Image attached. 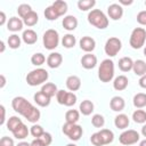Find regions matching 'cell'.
I'll list each match as a JSON object with an SVG mask.
<instances>
[{
  "label": "cell",
  "mask_w": 146,
  "mask_h": 146,
  "mask_svg": "<svg viewBox=\"0 0 146 146\" xmlns=\"http://www.w3.org/2000/svg\"><path fill=\"white\" fill-rule=\"evenodd\" d=\"M11 107L16 113L21 114L29 122H31L33 124L40 120V116H41L40 111L35 106H33L26 98H24L22 96H17V97L13 98Z\"/></svg>",
  "instance_id": "obj_1"
},
{
  "label": "cell",
  "mask_w": 146,
  "mask_h": 146,
  "mask_svg": "<svg viewBox=\"0 0 146 146\" xmlns=\"http://www.w3.org/2000/svg\"><path fill=\"white\" fill-rule=\"evenodd\" d=\"M6 24V14L3 11H0V25H5Z\"/></svg>",
  "instance_id": "obj_51"
},
{
  "label": "cell",
  "mask_w": 146,
  "mask_h": 146,
  "mask_svg": "<svg viewBox=\"0 0 146 146\" xmlns=\"http://www.w3.org/2000/svg\"><path fill=\"white\" fill-rule=\"evenodd\" d=\"M22 40L26 44H34L38 41V34H36L35 31H33L31 29H27V30L23 31Z\"/></svg>",
  "instance_id": "obj_19"
},
{
  "label": "cell",
  "mask_w": 146,
  "mask_h": 146,
  "mask_svg": "<svg viewBox=\"0 0 146 146\" xmlns=\"http://www.w3.org/2000/svg\"><path fill=\"white\" fill-rule=\"evenodd\" d=\"M33 99H34L35 104L39 105L40 107H47V106H49V104H50V99H51V98L48 97L47 95H44V94L40 90V91H38V92L34 94Z\"/></svg>",
  "instance_id": "obj_20"
},
{
  "label": "cell",
  "mask_w": 146,
  "mask_h": 146,
  "mask_svg": "<svg viewBox=\"0 0 146 146\" xmlns=\"http://www.w3.org/2000/svg\"><path fill=\"white\" fill-rule=\"evenodd\" d=\"M141 135L146 137V123H144V125L141 127Z\"/></svg>",
  "instance_id": "obj_56"
},
{
  "label": "cell",
  "mask_w": 146,
  "mask_h": 146,
  "mask_svg": "<svg viewBox=\"0 0 146 146\" xmlns=\"http://www.w3.org/2000/svg\"><path fill=\"white\" fill-rule=\"evenodd\" d=\"M80 120V112L76 110H68L65 113V121L67 123H78Z\"/></svg>",
  "instance_id": "obj_30"
},
{
  "label": "cell",
  "mask_w": 146,
  "mask_h": 146,
  "mask_svg": "<svg viewBox=\"0 0 146 146\" xmlns=\"http://www.w3.org/2000/svg\"><path fill=\"white\" fill-rule=\"evenodd\" d=\"M0 146H15L14 144V139L8 137V136H3L0 139Z\"/></svg>",
  "instance_id": "obj_45"
},
{
  "label": "cell",
  "mask_w": 146,
  "mask_h": 146,
  "mask_svg": "<svg viewBox=\"0 0 146 146\" xmlns=\"http://www.w3.org/2000/svg\"><path fill=\"white\" fill-rule=\"evenodd\" d=\"M23 123V121H22V119H19L18 116H10L9 119H8V121H7V129L9 130V131H14L19 124H22Z\"/></svg>",
  "instance_id": "obj_36"
},
{
  "label": "cell",
  "mask_w": 146,
  "mask_h": 146,
  "mask_svg": "<svg viewBox=\"0 0 146 146\" xmlns=\"http://www.w3.org/2000/svg\"><path fill=\"white\" fill-rule=\"evenodd\" d=\"M139 146H146V138L139 143Z\"/></svg>",
  "instance_id": "obj_57"
},
{
  "label": "cell",
  "mask_w": 146,
  "mask_h": 146,
  "mask_svg": "<svg viewBox=\"0 0 146 146\" xmlns=\"http://www.w3.org/2000/svg\"><path fill=\"white\" fill-rule=\"evenodd\" d=\"M62 25L66 31H74L78 27V19L73 15H67L63 18Z\"/></svg>",
  "instance_id": "obj_18"
},
{
  "label": "cell",
  "mask_w": 146,
  "mask_h": 146,
  "mask_svg": "<svg viewBox=\"0 0 146 146\" xmlns=\"http://www.w3.org/2000/svg\"><path fill=\"white\" fill-rule=\"evenodd\" d=\"M144 55H145V56H146V47H145V48H144Z\"/></svg>",
  "instance_id": "obj_59"
},
{
  "label": "cell",
  "mask_w": 146,
  "mask_h": 146,
  "mask_svg": "<svg viewBox=\"0 0 146 146\" xmlns=\"http://www.w3.org/2000/svg\"><path fill=\"white\" fill-rule=\"evenodd\" d=\"M138 83H139V86H140L141 88L146 89V74L139 78V81H138Z\"/></svg>",
  "instance_id": "obj_50"
},
{
  "label": "cell",
  "mask_w": 146,
  "mask_h": 146,
  "mask_svg": "<svg viewBox=\"0 0 146 146\" xmlns=\"http://www.w3.org/2000/svg\"><path fill=\"white\" fill-rule=\"evenodd\" d=\"M137 22L140 25L146 26V10H141L137 14Z\"/></svg>",
  "instance_id": "obj_46"
},
{
  "label": "cell",
  "mask_w": 146,
  "mask_h": 146,
  "mask_svg": "<svg viewBox=\"0 0 146 146\" xmlns=\"http://www.w3.org/2000/svg\"><path fill=\"white\" fill-rule=\"evenodd\" d=\"M132 71L136 75L138 76H143L146 74V63L143 59H137L133 62V67Z\"/></svg>",
  "instance_id": "obj_24"
},
{
  "label": "cell",
  "mask_w": 146,
  "mask_h": 146,
  "mask_svg": "<svg viewBox=\"0 0 146 146\" xmlns=\"http://www.w3.org/2000/svg\"><path fill=\"white\" fill-rule=\"evenodd\" d=\"M87 18H88V22L91 25H94L95 27H97L99 30H104L108 26V18L100 9L90 10Z\"/></svg>",
  "instance_id": "obj_4"
},
{
  "label": "cell",
  "mask_w": 146,
  "mask_h": 146,
  "mask_svg": "<svg viewBox=\"0 0 146 146\" xmlns=\"http://www.w3.org/2000/svg\"><path fill=\"white\" fill-rule=\"evenodd\" d=\"M66 146H76V145H75V144H67Z\"/></svg>",
  "instance_id": "obj_58"
},
{
  "label": "cell",
  "mask_w": 146,
  "mask_h": 146,
  "mask_svg": "<svg viewBox=\"0 0 146 146\" xmlns=\"http://www.w3.org/2000/svg\"><path fill=\"white\" fill-rule=\"evenodd\" d=\"M81 65H82V67L86 68V70H92V68H95L96 65H97V57H96L92 52L86 54V55H83L82 58H81Z\"/></svg>",
  "instance_id": "obj_12"
},
{
  "label": "cell",
  "mask_w": 146,
  "mask_h": 146,
  "mask_svg": "<svg viewBox=\"0 0 146 146\" xmlns=\"http://www.w3.org/2000/svg\"><path fill=\"white\" fill-rule=\"evenodd\" d=\"M79 44H80L81 50H83L87 54L92 52L95 50V48H96V41H95V39L91 38V36H88V35L82 36L80 39V41H79Z\"/></svg>",
  "instance_id": "obj_10"
},
{
  "label": "cell",
  "mask_w": 146,
  "mask_h": 146,
  "mask_svg": "<svg viewBox=\"0 0 146 146\" xmlns=\"http://www.w3.org/2000/svg\"><path fill=\"white\" fill-rule=\"evenodd\" d=\"M107 15L113 21H119L123 16V8L119 3H112L107 7Z\"/></svg>",
  "instance_id": "obj_11"
},
{
  "label": "cell",
  "mask_w": 146,
  "mask_h": 146,
  "mask_svg": "<svg viewBox=\"0 0 146 146\" xmlns=\"http://www.w3.org/2000/svg\"><path fill=\"white\" fill-rule=\"evenodd\" d=\"M44 17L48 19V21H56L58 17H59V15H58V13L56 11V9L52 7V6H49V7H47L46 9H44Z\"/></svg>",
  "instance_id": "obj_38"
},
{
  "label": "cell",
  "mask_w": 146,
  "mask_h": 146,
  "mask_svg": "<svg viewBox=\"0 0 146 146\" xmlns=\"http://www.w3.org/2000/svg\"><path fill=\"white\" fill-rule=\"evenodd\" d=\"M0 110H1V124H5V122H6V110H5V106L3 105H1L0 106Z\"/></svg>",
  "instance_id": "obj_49"
},
{
  "label": "cell",
  "mask_w": 146,
  "mask_h": 146,
  "mask_svg": "<svg viewBox=\"0 0 146 146\" xmlns=\"http://www.w3.org/2000/svg\"><path fill=\"white\" fill-rule=\"evenodd\" d=\"M38 21H39V16H38V14H36L34 10H32L31 13H29V14L23 18L24 25H26V26H29V27L34 26V25L38 23Z\"/></svg>",
  "instance_id": "obj_28"
},
{
  "label": "cell",
  "mask_w": 146,
  "mask_h": 146,
  "mask_svg": "<svg viewBox=\"0 0 146 146\" xmlns=\"http://www.w3.org/2000/svg\"><path fill=\"white\" fill-rule=\"evenodd\" d=\"M66 95H67V91H65V90H58V92H57V95H56L57 103L60 104V105H64Z\"/></svg>",
  "instance_id": "obj_44"
},
{
  "label": "cell",
  "mask_w": 146,
  "mask_h": 146,
  "mask_svg": "<svg viewBox=\"0 0 146 146\" xmlns=\"http://www.w3.org/2000/svg\"><path fill=\"white\" fill-rule=\"evenodd\" d=\"M44 62H47V58H46V56L42 52H35L31 57V63L34 66H41Z\"/></svg>",
  "instance_id": "obj_37"
},
{
  "label": "cell",
  "mask_w": 146,
  "mask_h": 146,
  "mask_svg": "<svg viewBox=\"0 0 146 146\" xmlns=\"http://www.w3.org/2000/svg\"><path fill=\"white\" fill-rule=\"evenodd\" d=\"M51 6L56 9V11L58 13L59 17H60V16H64V15L67 13V3H66L65 1L58 0V1H55Z\"/></svg>",
  "instance_id": "obj_35"
},
{
  "label": "cell",
  "mask_w": 146,
  "mask_h": 146,
  "mask_svg": "<svg viewBox=\"0 0 146 146\" xmlns=\"http://www.w3.org/2000/svg\"><path fill=\"white\" fill-rule=\"evenodd\" d=\"M40 139L43 141V144H44L46 146H49V145L52 143V136H51L49 132H46V131H44V133L40 137Z\"/></svg>",
  "instance_id": "obj_47"
},
{
  "label": "cell",
  "mask_w": 146,
  "mask_h": 146,
  "mask_svg": "<svg viewBox=\"0 0 146 146\" xmlns=\"http://www.w3.org/2000/svg\"><path fill=\"white\" fill-rule=\"evenodd\" d=\"M31 146H46V145L43 144V141L40 138H34L31 141Z\"/></svg>",
  "instance_id": "obj_48"
},
{
  "label": "cell",
  "mask_w": 146,
  "mask_h": 146,
  "mask_svg": "<svg viewBox=\"0 0 146 146\" xmlns=\"http://www.w3.org/2000/svg\"><path fill=\"white\" fill-rule=\"evenodd\" d=\"M62 130H63V133L65 136H67L73 141H78L83 135V129L78 123H67V122H65Z\"/></svg>",
  "instance_id": "obj_7"
},
{
  "label": "cell",
  "mask_w": 146,
  "mask_h": 146,
  "mask_svg": "<svg viewBox=\"0 0 146 146\" xmlns=\"http://www.w3.org/2000/svg\"><path fill=\"white\" fill-rule=\"evenodd\" d=\"M0 80H1L0 88H3V87H5V84H6V78H5V75H3V74H1V75H0Z\"/></svg>",
  "instance_id": "obj_53"
},
{
  "label": "cell",
  "mask_w": 146,
  "mask_h": 146,
  "mask_svg": "<svg viewBox=\"0 0 146 146\" xmlns=\"http://www.w3.org/2000/svg\"><path fill=\"white\" fill-rule=\"evenodd\" d=\"M90 141H91V144H92L94 146H104L103 140H102L100 135H99L98 131L91 135V137H90Z\"/></svg>",
  "instance_id": "obj_43"
},
{
  "label": "cell",
  "mask_w": 146,
  "mask_h": 146,
  "mask_svg": "<svg viewBox=\"0 0 146 146\" xmlns=\"http://www.w3.org/2000/svg\"><path fill=\"white\" fill-rule=\"evenodd\" d=\"M96 5L95 0H79L78 1V8L81 11H87V10H92L94 6Z\"/></svg>",
  "instance_id": "obj_34"
},
{
  "label": "cell",
  "mask_w": 146,
  "mask_h": 146,
  "mask_svg": "<svg viewBox=\"0 0 146 146\" xmlns=\"http://www.w3.org/2000/svg\"><path fill=\"white\" fill-rule=\"evenodd\" d=\"M133 67V60L130 57H122L119 59V68L122 72H129Z\"/></svg>",
  "instance_id": "obj_26"
},
{
  "label": "cell",
  "mask_w": 146,
  "mask_h": 146,
  "mask_svg": "<svg viewBox=\"0 0 146 146\" xmlns=\"http://www.w3.org/2000/svg\"><path fill=\"white\" fill-rule=\"evenodd\" d=\"M124 106H125V102H124V99L121 96H114L110 100V107L114 112H121V111H123L124 110Z\"/></svg>",
  "instance_id": "obj_16"
},
{
  "label": "cell",
  "mask_w": 146,
  "mask_h": 146,
  "mask_svg": "<svg viewBox=\"0 0 146 146\" xmlns=\"http://www.w3.org/2000/svg\"><path fill=\"white\" fill-rule=\"evenodd\" d=\"M76 95L72 91H67V95H66V98H65V103H64V106H73L75 103H76Z\"/></svg>",
  "instance_id": "obj_42"
},
{
  "label": "cell",
  "mask_w": 146,
  "mask_h": 146,
  "mask_svg": "<svg viewBox=\"0 0 146 146\" xmlns=\"http://www.w3.org/2000/svg\"><path fill=\"white\" fill-rule=\"evenodd\" d=\"M11 133L14 135V137H15L16 139H21V140H23V139H25V138L29 136L30 130H29V128H27L24 123H22V124H19V125H18Z\"/></svg>",
  "instance_id": "obj_23"
},
{
  "label": "cell",
  "mask_w": 146,
  "mask_h": 146,
  "mask_svg": "<svg viewBox=\"0 0 146 146\" xmlns=\"http://www.w3.org/2000/svg\"><path fill=\"white\" fill-rule=\"evenodd\" d=\"M98 132L100 135V138H102L104 145H108L114 140V133H113L112 130H110V129H100Z\"/></svg>",
  "instance_id": "obj_27"
},
{
  "label": "cell",
  "mask_w": 146,
  "mask_h": 146,
  "mask_svg": "<svg viewBox=\"0 0 146 146\" xmlns=\"http://www.w3.org/2000/svg\"><path fill=\"white\" fill-rule=\"evenodd\" d=\"M132 103H133V106L137 107V108H143L146 106V94L144 92H138L133 96V99H132Z\"/></svg>",
  "instance_id": "obj_29"
},
{
  "label": "cell",
  "mask_w": 146,
  "mask_h": 146,
  "mask_svg": "<svg viewBox=\"0 0 146 146\" xmlns=\"http://www.w3.org/2000/svg\"><path fill=\"white\" fill-rule=\"evenodd\" d=\"M41 91H42L44 95H47L48 97L51 98V97H54V96L57 95L58 89H57V86H56L55 83H52V82H47V83H44V84L42 86Z\"/></svg>",
  "instance_id": "obj_25"
},
{
  "label": "cell",
  "mask_w": 146,
  "mask_h": 146,
  "mask_svg": "<svg viewBox=\"0 0 146 146\" xmlns=\"http://www.w3.org/2000/svg\"><path fill=\"white\" fill-rule=\"evenodd\" d=\"M132 2H133L132 0H129V1L120 0V1H119V5H121V6H122V5H123V6H129V5H132Z\"/></svg>",
  "instance_id": "obj_52"
},
{
  "label": "cell",
  "mask_w": 146,
  "mask_h": 146,
  "mask_svg": "<svg viewBox=\"0 0 146 146\" xmlns=\"http://www.w3.org/2000/svg\"><path fill=\"white\" fill-rule=\"evenodd\" d=\"M122 48V42L119 38L116 36H112L110 39L106 40L105 42V46H104V50H105V54L108 56V57H114L116 56L120 50Z\"/></svg>",
  "instance_id": "obj_8"
},
{
  "label": "cell",
  "mask_w": 146,
  "mask_h": 146,
  "mask_svg": "<svg viewBox=\"0 0 146 146\" xmlns=\"http://www.w3.org/2000/svg\"><path fill=\"white\" fill-rule=\"evenodd\" d=\"M114 124L117 129H121V130H125L129 124H130V120L128 117L127 114H123V113H120L115 116L114 119Z\"/></svg>",
  "instance_id": "obj_17"
},
{
  "label": "cell",
  "mask_w": 146,
  "mask_h": 146,
  "mask_svg": "<svg viewBox=\"0 0 146 146\" xmlns=\"http://www.w3.org/2000/svg\"><path fill=\"white\" fill-rule=\"evenodd\" d=\"M30 133H31L34 138H40V137L44 133V130H43V128H42L40 124H35V123H34V124L31 127Z\"/></svg>",
  "instance_id": "obj_41"
},
{
  "label": "cell",
  "mask_w": 146,
  "mask_h": 146,
  "mask_svg": "<svg viewBox=\"0 0 146 146\" xmlns=\"http://www.w3.org/2000/svg\"><path fill=\"white\" fill-rule=\"evenodd\" d=\"M128 84H129V80L125 75H119L113 81V88L117 91H122V90L127 89Z\"/></svg>",
  "instance_id": "obj_21"
},
{
  "label": "cell",
  "mask_w": 146,
  "mask_h": 146,
  "mask_svg": "<svg viewBox=\"0 0 146 146\" xmlns=\"http://www.w3.org/2000/svg\"><path fill=\"white\" fill-rule=\"evenodd\" d=\"M132 120H133V122L139 123V124L146 123V111H144V110H136L132 113Z\"/></svg>",
  "instance_id": "obj_33"
},
{
  "label": "cell",
  "mask_w": 146,
  "mask_h": 146,
  "mask_svg": "<svg viewBox=\"0 0 146 146\" xmlns=\"http://www.w3.org/2000/svg\"><path fill=\"white\" fill-rule=\"evenodd\" d=\"M75 43H76V39H75V36H74L73 34H71V33H67V34H65V35L62 38V44H63L64 48H67V49L73 48V47L75 46Z\"/></svg>",
  "instance_id": "obj_31"
},
{
  "label": "cell",
  "mask_w": 146,
  "mask_h": 146,
  "mask_svg": "<svg viewBox=\"0 0 146 146\" xmlns=\"http://www.w3.org/2000/svg\"><path fill=\"white\" fill-rule=\"evenodd\" d=\"M16 146H31V143H27V141H21V143H18Z\"/></svg>",
  "instance_id": "obj_54"
},
{
  "label": "cell",
  "mask_w": 146,
  "mask_h": 146,
  "mask_svg": "<svg viewBox=\"0 0 146 146\" xmlns=\"http://www.w3.org/2000/svg\"><path fill=\"white\" fill-rule=\"evenodd\" d=\"M48 78H49L48 71L42 67H38L35 70H32L30 73H27L26 82L31 87H36V86L44 83L48 80Z\"/></svg>",
  "instance_id": "obj_3"
},
{
  "label": "cell",
  "mask_w": 146,
  "mask_h": 146,
  "mask_svg": "<svg viewBox=\"0 0 146 146\" xmlns=\"http://www.w3.org/2000/svg\"><path fill=\"white\" fill-rule=\"evenodd\" d=\"M146 41V30L144 27H136L132 30L129 39V43L133 49H140Z\"/></svg>",
  "instance_id": "obj_5"
},
{
  "label": "cell",
  "mask_w": 146,
  "mask_h": 146,
  "mask_svg": "<svg viewBox=\"0 0 146 146\" xmlns=\"http://www.w3.org/2000/svg\"><path fill=\"white\" fill-rule=\"evenodd\" d=\"M65 83H66V88L70 91H72V92L78 91L81 88V79L78 75H70V76H67Z\"/></svg>",
  "instance_id": "obj_15"
},
{
  "label": "cell",
  "mask_w": 146,
  "mask_h": 146,
  "mask_svg": "<svg viewBox=\"0 0 146 146\" xmlns=\"http://www.w3.org/2000/svg\"><path fill=\"white\" fill-rule=\"evenodd\" d=\"M145 6H146V1H145Z\"/></svg>",
  "instance_id": "obj_60"
},
{
  "label": "cell",
  "mask_w": 146,
  "mask_h": 146,
  "mask_svg": "<svg viewBox=\"0 0 146 146\" xmlns=\"http://www.w3.org/2000/svg\"><path fill=\"white\" fill-rule=\"evenodd\" d=\"M23 26H24V22L22 18H18V17H10L7 22V29L8 31L10 32H18V31H22L23 30Z\"/></svg>",
  "instance_id": "obj_14"
},
{
  "label": "cell",
  "mask_w": 146,
  "mask_h": 146,
  "mask_svg": "<svg viewBox=\"0 0 146 146\" xmlns=\"http://www.w3.org/2000/svg\"><path fill=\"white\" fill-rule=\"evenodd\" d=\"M113 78H114V62L110 58H106L102 60L98 67V79L102 82L107 83L112 81Z\"/></svg>",
  "instance_id": "obj_2"
},
{
  "label": "cell",
  "mask_w": 146,
  "mask_h": 146,
  "mask_svg": "<svg viewBox=\"0 0 146 146\" xmlns=\"http://www.w3.org/2000/svg\"><path fill=\"white\" fill-rule=\"evenodd\" d=\"M32 11V8H31V6L30 5H27V3H22V5H19L18 7H17V13H18V16L23 19L29 13H31Z\"/></svg>",
  "instance_id": "obj_40"
},
{
  "label": "cell",
  "mask_w": 146,
  "mask_h": 146,
  "mask_svg": "<svg viewBox=\"0 0 146 146\" xmlns=\"http://www.w3.org/2000/svg\"><path fill=\"white\" fill-rule=\"evenodd\" d=\"M94 108H95V105L91 100L89 99H84L80 103V106H79V110H80V113H82V115H90L92 112H94Z\"/></svg>",
  "instance_id": "obj_22"
},
{
  "label": "cell",
  "mask_w": 146,
  "mask_h": 146,
  "mask_svg": "<svg viewBox=\"0 0 146 146\" xmlns=\"http://www.w3.org/2000/svg\"><path fill=\"white\" fill-rule=\"evenodd\" d=\"M140 139L139 132L133 130V129H129V130H124L120 136H119V141L124 145V146H130L133 144H137Z\"/></svg>",
  "instance_id": "obj_9"
},
{
  "label": "cell",
  "mask_w": 146,
  "mask_h": 146,
  "mask_svg": "<svg viewBox=\"0 0 146 146\" xmlns=\"http://www.w3.org/2000/svg\"><path fill=\"white\" fill-rule=\"evenodd\" d=\"M63 63V56L59 52H50L47 57V65L50 68H57Z\"/></svg>",
  "instance_id": "obj_13"
},
{
  "label": "cell",
  "mask_w": 146,
  "mask_h": 146,
  "mask_svg": "<svg viewBox=\"0 0 146 146\" xmlns=\"http://www.w3.org/2000/svg\"><path fill=\"white\" fill-rule=\"evenodd\" d=\"M5 47H6V46H5V42L1 40V41H0V52H3V51H5Z\"/></svg>",
  "instance_id": "obj_55"
},
{
  "label": "cell",
  "mask_w": 146,
  "mask_h": 146,
  "mask_svg": "<svg viewBox=\"0 0 146 146\" xmlns=\"http://www.w3.org/2000/svg\"><path fill=\"white\" fill-rule=\"evenodd\" d=\"M42 42H43V47L48 50H54L58 47L59 43V34L56 30L54 29H49L43 33L42 36Z\"/></svg>",
  "instance_id": "obj_6"
},
{
  "label": "cell",
  "mask_w": 146,
  "mask_h": 146,
  "mask_svg": "<svg viewBox=\"0 0 146 146\" xmlns=\"http://www.w3.org/2000/svg\"><path fill=\"white\" fill-rule=\"evenodd\" d=\"M91 124L95 128H103L105 124V119L102 114H94L91 117Z\"/></svg>",
  "instance_id": "obj_39"
},
{
  "label": "cell",
  "mask_w": 146,
  "mask_h": 146,
  "mask_svg": "<svg viewBox=\"0 0 146 146\" xmlns=\"http://www.w3.org/2000/svg\"><path fill=\"white\" fill-rule=\"evenodd\" d=\"M7 43H8V47L10 49H17L21 47V43H22V39L21 36H18L16 33L11 34L8 36V40H7Z\"/></svg>",
  "instance_id": "obj_32"
}]
</instances>
